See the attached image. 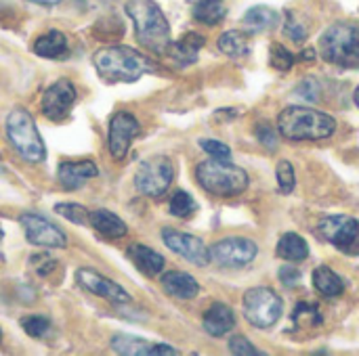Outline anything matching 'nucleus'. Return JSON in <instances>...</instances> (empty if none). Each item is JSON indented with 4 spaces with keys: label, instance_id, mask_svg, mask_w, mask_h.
Listing matches in <instances>:
<instances>
[{
    "label": "nucleus",
    "instance_id": "nucleus-1",
    "mask_svg": "<svg viewBox=\"0 0 359 356\" xmlns=\"http://www.w3.org/2000/svg\"><path fill=\"white\" fill-rule=\"evenodd\" d=\"M97 73L107 82H137L143 73H151L154 63L130 46H105L93 57Z\"/></svg>",
    "mask_w": 359,
    "mask_h": 356
},
{
    "label": "nucleus",
    "instance_id": "nucleus-2",
    "mask_svg": "<svg viewBox=\"0 0 359 356\" xmlns=\"http://www.w3.org/2000/svg\"><path fill=\"white\" fill-rule=\"evenodd\" d=\"M124 8L135 23L139 44L151 52H166L170 44V25L162 8L154 0H128Z\"/></svg>",
    "mask_w": 359,
    "mask_h": 356
},
{
    "label": "nucleus",
    "instance_id": "nucleus-3",
    "mask_svg": "<svg viewBox=\"0 0 359 356\" xmlns=\"http://www.w3.org/2000/svg\"><path fill=\"white\" fill-rule=\"evenodd\" d=\"M278 130L290 141H320L337 130L334 118L309 107H286L278 115Z\"/></svg>",
    "mask_w": 359,
    "mask_h": 356
},
{
    "label": "nucleus",
    "instance_id": "nucleus-4",
    "mask_svg": "<svg viewBox=\"0 0 359 356\" xmlns=\"http://www.w3.org/2000/svg\"><path fill=\"white\" fill-rule=\"evenodd\" d=\"M196 178L204 191L217 197H236L248 187V174L240 166L217 157L198 164Z\"/></svg>",
    "mask_w": 359,
    "mask_h": 356
},
{
    "label": "nucleus",
    "instance_id": "nucleus-5",
    "mask_svg": "<svg viewBox=\"0 0 359 356\" xmlns=\"http://www.w3.org/2000/svg\"><path fill=\"white\" fill-rule=\"evenodd\" d=\"M320 52L324 61L359 69V25L355 23H334L320 38Z\"/></svg>",
    "mask_w": 359,
    "mask_h": 356
},
{
    "label": "nucleus",
    "instance_id": "nucleus-6",
    "mask_svg": "<svg viewBox=\"0 0 359 356\" xmlns=\"http://www.w3.org/2000/svg\"><path fill=\"white\" fill-rule=\"evenodd\" d=\"M6 134L15 151L29 164L44 162L46 149L42 143V136L36 128L34 118L29 115L27 109L17 107L6 115Z\"/></svg>",
    "mask_w": 359,
    "mask_h": 356
},
{
    "label": "nucleus",
    "instance_id": "nucleus-7",
    "mask_svg": "<svg viewBox=\"0 0 359 356\" xmlns=\"http://www.w3.org/2000/svg\"><path fill=\"white\" fill-rule=\"evenodd\" d=\"M175 178V166L166 155H154L139 164L135 172V187L147 197H162Z\"/></svg>",
    "mask_w": 359,
    "mask_h": 356
},
{
    "label": "nucleus",
    "instance_id": "nucleus-8",
    "mask_svg": "<svg viewBox=\"0 0 359 356\" xmlns=\"http://www.w3.org/2000/svg\"><path fill=\"white\" fill-rule=\"evenodd\" d=\"M244 315L246 319L261 329H267L278 323L282 317V300L269 287H252L244 294Z\"/></svg>",
    "mask_w": 359,
    "mask_h": 356
},
{
    "label": "nucleus",
    "instance_id": "nucleus-9",
    "mask_svg": "<svg viewBox=\"0 0 359 356\" xmlns=\"http://www.w3.org/2000/svg\"><path fill=\"white\" fill-rule=\"evenodd\" d=\"M320 235L339 252L359 256V220L351 216H328L320 222Z\"/></svg>",
    "mask_w": 359,
    "mask_h": 356
},
{
    "label": "nucleus",
    "instance_id": "nucleus-10",
    "mask_svg": "<svg viewBox=\"0 0 359 356\" xmlns=\"http://www.w3.org/2000/svg\"><path fill=\"white\" fill-rule=\"evenodd\" d=\"M259 248L255 241L244 239V237H227L217 241L210 248V258L227 269H242L246 264H250L257 256Z\"/></svg>",
    "mask_w": 359,
    "mask_h": 356
},
{
    "label": "nucleus",
    "instance_id": "nucleus-11",
    "mask_svg": "<svg viewBox=\"0 0 359 356\" xmlns=\"http://www.w3.org/2000/svg\"><path fill=\"white\" fill-rule=\"evenodd\" d=\"M19 222H21L25 237L32 245H40V248H48V250H61L67 245L65 233L38 214H32V212L21 214Z\"/></svg>",
    "mask_w": 359,
    "mask_h": 356
},
{
    "label": "nucleus",
    "instance_id": "nucleus-12",
    "mask_svg": "<svg viewBox=\"0 0 359 356\" xmlns=\"http://www.w3.org/2000/svg\"><path fill=\"white\" fill-rule=\"evenodd\" d=\"M162 241L170 252L179 254L181 258H185L187 262L196 266H206L210 262V250L200 237L175 231V229H162Z\"/></svg>",
    "mask_w": 359,
    "mask_h": 356
},
{
    "label": "nucleus",
    "instance_id": "nucleus-13",
    "mask_svg": "<svg viewBox=\"0 0 359 356\" xmlns=\"http://www.w3.org/2000/svg\"><path fill=\"white\" fill-rule=\"evenodd\" d=\"M141 126L139 120L128 113V111H118L111 122H109V134H107V145L109 153L114 159H124L130 147V141L139 134Z\"/></svg>",
    "mask_w": 359,
    "mask_h": 356
},
{
    "label": "nucleus",
    "instance_id": "nucleus-14",
    "mask_svg": "<svg viewBox=\"0 0 359 356\" xmlns=\"http://www.w3.org/2000/svg\"><path fill=\"white\" fill-rule=\"evenodd\" d=\"M76 97H78L76 86L67 78H59L42 94V103L40 105H42L44 115L55 120V122L63 120L69 113L72 105L76 103Z\"/></svg>",
    "mask_w": 359,
    "mask_h": 356
},
{
    "label": "nucleus",
    "instance_id": "nucleus-15",
    "mask_svg": "<svg viewBox=\"0 0 359 356\" xmlns=\"http://www.w3.org/2000/svg\"><path fill=\"white\" fill-rule=\"evenodd\" d=\"M76 279L86 292H90L93 296H99L111 304H128L130 302V296L122 285L114 283L111 279L103 277L101 273H97L93 269H78Z\"/></svg>",
    "mask_w": 359,
    "mask_h": 356
},
{
    "label": "nucleus",
    "instance_id": "nucleus-16",
    "mask_svg": "<svg viewBox=\"0 0 359 356\" xmlns=\"http://www.w3.org/2000/svg\"><path fill=\"white\" fill-rule=\"evenodd\" d=\"M99 174L95 162L84 159V162H63L57 170V178L61 183L63 189L67 191H76L80 189L88 178H95Z\"/></svg>",
    "mask_w": 359,
    "mask_h": 356
},
{
    "label": "nucleus",
    "instance_id": "nucleus-17",
    "mask_svg": "<svg viewBox=\"0 0 359 356\" xmlns=\"http://www.w3.org/2000/svg\"><path fill=\"white\" fill-rule=\"evenodd\" d=\"M236 325V315L227 304H212L204 313V329L212 338H223L227 336Z\"/></svg>",
    "mask_w": 359,
    "mask_h": 356
},
{
    "label": "nucleus",
    "instance_id": "nucleus-18",
    "mask_svg": "<svg viewBox=\"0 0 359 356\" xmlns=\"http://www.w3.org/2000/svg\"><path fill=\"white\" fill-rule=\"evenodd\" d=\"M162 287L179 300H191L200 292L198 281L189 273H183V271H170L162 275Z\"/></svg>",
    "mask_w": 359,
    "mask_h": 356
},
{
    "label": "nucleus",
    "instance_id": "nucleus-19",
    "mask_svg": "<svg viewBox=\"0 0 359 356\" xmlns=\"http://www.w3.org/2000/svg\"><path fill=\"white\" fill-rule=\"evenodd\" d=\"M128 258L147 277H156L164 269V258L156 250H151V248H147L143 243H133L128 248Z\"/></svg>",
    "mask_w": 359,
    "mask_h": 356
},
{
    "label": "nucleus",
    "instance_id": "nucleus-20",
    "mask_svg": "<svg viewBox=\"0 0 359 356\" xmlns=\"http://www.w3.org/2000/svg\"><path fill=\"white\" fill-rule=\"evenodd\" d=\"M88 222L93 225V229H95L99 235H103V237H107V239H122V237L128 233L126 222H124L122 218H118V216H116L114 212H109V210H95V212H90Z\"/></svg>",
    "mask_w": 359,
    "mask_h": 356
},
{
    "label": "nucleus",
    "instance_id": "nucleus-21",
    "mask_svg": "<svg viewBox=\"0 0 359 356\" xmlns=\"http://www.w3.org/2000/svg\"><path fill=\"white\" fill-rule=\"evenodd\" d=\"M204 36H200V34H196V31H189V34H185L179 42H170L168 44V48H166V52L177 61V63H181V65H191V63H196L198 61V50L204 46Z\"/></svg>",
    "mask_w": 359,
    "mask_h": 356
},
{
    "label": "nucleus",
    "instance_id": "nucleus-22",
    "mask_svg": "<svg viewBox=\"0 0 359 356\" xmlns=\"http://www.w3.org/2000/svg\"><path fill=\"white\" fill-rule=\"evenodd\" d=\"M32 50L44 59H63L67 55V38L61 31L50 29V31L42 34L40 38H36Z\"/></svg>",
    "mask_w": 359,
    "mask_h": 356
},
{
    "label": "nucleus",
    "instance_id": "nucleus-23",
    "mask_svg": "<svg viewBox=\"0 0 359 356\" xmlns=\"http://www.w3.org/2000/svg\"><path fill=\"white\" fill-rule=\"evenodd\" d=\"M276 254L282 260H290V262H301L309 256V248L307 241L297 235V233H286L280 241H278V250Z\"/></svg>",
    "mask_w": 359,
    "mask_h": 356
},
{
    "label": "nucleus",
    "instance_id": "nucleus-24",
    "mask_svg": "<svg viewBox=\"0 0 359 356\" xmlns=\"http://www.w3.org/2000/svg\"><path fill=\"white\" fill-rule=\"evenodd\" d=\"M280 21V15L269 8V6H252L246 15H244V27L250 31H265L276 27Z\"/></svg>",
    "mask_w": 359,
    "mask_h": 356
},
{
    "label": "nucleus",
    "instance_id": "nucleus-25",
    "mask_svg": "<svg viewBox=\"0 0 359 356\" xmlns=\"http://www.w3.org/2000/svg\"><path fill=\"white\" fill-rule=\"evenodd\" d=\"M313 285L320 294L328 296V298H337L345 292V283L341 281V277L328 269V266H318L313 273Z\"/></svg>",
    "mask_w": 359,
    "mask_h": 356
},
{
    "label": "nucleus",
    "instance_id": "nucleus-26",
    "mask_svg": "<svg viewBox=\"0 0 359 356\" xmlns=\"http://www.w3.org/2000/svg\"><path fill=\"white\" fill-rule=\"evenodd\" d=\"M219 48L233 59L246 57L250 52V42H248V34L240 31V29H229L219 38Z\"/></svg>",
    "mask_w": 359,
    "mask_h": 356
},
{
    "label": "nucleus",
    "instance_id": "nucleus-27",
    "mask_svg": "<svg viewBox=\"0 0 359 356\" xmlns=\"http://www.w3.org/2000/svg\"><path fill=\"white\" fill-rule=\"evenodd\" d=\"M111 348H114V353H118V355L149 356L151 355L154 344H149V342H145V340H141V338H133V336L120 334V336H114V338H111Z\"/></svg>",
    "mask_w": 359,
    "mask_h": 356
},
{
    "label": "nucleus",
    "instance_id": "nucleus-28",
    "mask_svg": "<svg viewBox=\"0 0 359 356\" xmlns=\"http://www.w3.org/2000/svg\"><path fill=\"white\" fill-rule=\"evenodd\" d=\"M227 8L223 0H200L194 6V17L204 23V25H217L219 21H223Z\"/></svg>",
    "mask_w": 359,
    "mask_h": 356
},
{
    "label": "nucleus",
    "instance_id": "nucleus-29",
    "mask_svg": "<svg viewBox=\"0 0 359 356\" xmlns=\"http://www.w3.org/2000/svg\"><path fill=\"white\" fill-rule=\"evenodd\" d=\"M196 201H194V197L189 195V193H185V191H177L172 197H170V204H168V210H170V214L172 216H177V218H189L194 212H196Z\"/></svg>",
    "mask_w": 359,
    "mask_h": 356
},
{
    "label": "nucleus",
    "instance_id": "nucleus-30",
    "mask_svg": "<svg viewBox=\"0 0 359 356\" xmlns=\"http://www.w3.org/2000/svg\"><path fill=\"white\" fill-rule=\"evenodd\" d=\"M55 212L59 216H63L65 220L74 222V225H86L88 222V210L80 204H57L55 206Z\"/></svg>",
    "mask_w": 359,
    "mask_h": 356
},
{
    "label": "nucleus",
    "instance_id": "nucleus-31",
    "mask_svg": "<svg viewBox=\"0 0 359 356\" xmlns=\"http://www.w3.org/2000/svg\"><path fill=\"white\" fill-rule=\"evenodd\" d=\"M21 327L29 338H44L48 334V329H50V321L46 317L32 315V317L21 319Z\"/></svg>",
    "mask_w": 359,
    "mask_h": 356
},
{
    "label": "nucleus",
    "instance_id": "nucleus-32",
    "mask_svg": "<svg viewBox=\"0 0 359 356\" xmlns=\"http://www.w3.org/2000/svg\"><path fill=\"white\" fill-rule=\"evenodd\" d=\"M276 176H278L280 191H282L284 195L292 193V189H294V183H297V180H294V168H292V164H290L288 159H282V162L278 164Z\"/></svg>",
    "mask_w": 359,
    "mask_h": 356
},
{
    "label": "nucleus",
    "instance_id": "nucleus-33",
    "mask_svg": "<svg viewBox=\"0 0 359 356\" xmlns=\"http://www.w3.org/2000/svg\"><path fill=\"white\" fill-rule=\"evenodd\" d=\"M269 61L276 69L280 71H288L292 65H294V55L288 52L282 44H271V50H269Z\"/></svg>",
    "mask_w": 359,
    "mask_h": 356
},
{
    "label": "nucleus",
    "instance_id": "nucleus-34",
    "mask_svg": "<svg viewBox=\"0 0 359 356\" xmlns=\"http://www.w3.org/2000/svg\"><path fill=\"white\" fill-rule=\"evenodd\" d=\"M284 34L294 40V42H303L307 38V27L299 21V17L294 13H286V23H284Z\"/></svg>",
    "mask_w": 359,
    "mask_h": 356
},
{
    "label": "nucleus",
    "instance_id": "nucleus-35",
    "mask_svg": "<svg viewBox=\"0 0 359 356\" xmlns=\"http://www.w3.org/2000/svg\"><path fill=\"white\" fill-rule=\"evenodd\" d=\"M200 145H202V149H204L208 155H212V157H217V159H229V157H231V149H229L225 143H221V141L204 138V141H200Z\"/></svg>",
    "mask_w": 359,
    "mask_h": 356
},
{
    "label": "nucleus",
    "instance_id": "nucleus-36",
    "mask_svg": "<svg viewBox=\"0 0 359 356\" xmlns=\"http://www.w3.org/2000/svg\"><path fill=\"white\" fill-rule=\"evenodd\" d=\"M32 266L40 277H46L57 269V260L50 258L48 254H36V256H32Z\"/></svg>",
    "mask_w": 359,
    "mask_h": 356
},
{
    "label": "nucleus",
    "instance_id": "nucleus-37",
    "mask_svg": "<svg viewBox=\"0 0 359 356\" xmlns=\"http://www.w3.org/2000/svg\"><path fill=\"white\" fill-rule=\"evenodd\" d=\"M257 136H259L261 145H265L269 151H273V149L278 147V132H276V128H271L267 122H263V124L257 126Z\"/></svg>",
    "mask_w": 359,
    "mask_h": 356
},
{
    "label": "nucleus",
    "instance_id": "nucleus-38",
    "mask_svg": "<svg viewBox=\"0 0 359 356\" xmlns=\"http://www.w3.org/2000/svg\"><path fill=\"white\" fill-rule=\"evenodd\" d=\"M229 350L233 353V355H246V356H257L261 355L244 336H233L231 340H229Z\"/></svg>",
    "mask_w": 359,
    "mask_h": 356
},
{
    "label": "nucleus",
    "instance_id": "nucleus-39",
    "mask_svg": "<svg viewBox=\"0 0 359 356\" xmlns=\"http://www.w3.org/2000/svg\"><path fill=\"white\" fill-rule=\"evenodd\" d=\"M301 271L299 269H294L292 264H286V266H282L280 269V279H282V283L286 285V287H294V285H299L301 283Z\"/></svg>",
    "mask_w": 359,
    "mask_h": 356
},
{
    "label": "nucleus",
    "instance_id": "nucleus-40",
    "mask_svg": "<svg viewBox=\"0 0 359 356\" xmlns=\"http://www.w3.org/2000/svg\"><path fill=\"white\" fill-rule=\"evenodd\" d=\"M297 92H299L303 99H307V101H316V99H318V84H316L313 80H305V82L297 88Z\"/></svg>",
    "mask_w": 359,
    "mask_h": 356
},
{
    "label": "nucleus",
    "instance_id": "nucleus-41",
    "mask_svg": "<svg viewBox=\"0 0 359 356\" xmlns=\"http://www.w3.org/2000/svg\"><path fill=\"white\" fill-rule=\"evenodd\" d=\"M313 57H316V50H313V48H307V50H303V52H301V59L313 61Z\"/></svg>",
    "mask_w": 359,
    "mask_h": 356
},
{
    "label": "nucleus",
    "instance_id": "nucleus-42",
    "mask_svg": "<svg viewBox=\"0 0 359 356\" xmlns=\"http://www.w3.org/2000/svg\"><path fill=\"white\" fill-rule=\"evenodd\" d=\"M36 4H44V6H53V4H59L61 0H32Z\"/></svg>",
    "mask_w": 359,
    "mask_h": 356
},
{
    "label": "nucleus",
    "instance_id": "nucleus-43",
    "mask_svg": "<svg viewBox=\"0 0 359 356\" xmlns=\"http://www.w3.org/2000/svg\"><path fill=\"white\" fill-rule=\"evenodd\" d=\"M355 103H358V107H359V88L355 90Z\"/></svg>",
    "mask_w": 359,
    "mask_h": 356
},
{
    "label": "nucleus",
    "instance_id": "nucleus-44",
    "mask_svg": "<svg viewBox=\"0 0 359 356\" xmlns=\"http://www.w3.org/2000/svg\"><path fill=\"white\" fill-rule=\"evenodd\" d=\"M2 237H4V233H2V225H0V243H2Z\"/></svg>",
    "mask_w": 359,
    "mask_h": 356
},
{
    "label": "nucleus",
    "instance_id": "nucleus-45",
    "mask_svg": "<svg viewBox=\"0 0 359 356\" xmlns=\"http://www.w3.org/2000/svg\"><path fill=\"white\" fill-rule=\"evenodd\" d=\"M189 2H194V4H196V2H200V0H189Z\"/></svg>",
    "mask_w": 359,
    "mask_h": 356
},
{
    "label": "nucleus",
    "instance_id": "nucleus-46",
    "mask_svg": "<svg viewBox=\"0 0 359 356\" xmlns=\"http://www.w3.org/2000/svg\"><path fill=\"white\" fill-rule=\"evenodd\" d=\"M0 340H2V329H0Z\"/></svg>",
    "mask_w": 359,
    "mask_h": 356
}]
</instances>
